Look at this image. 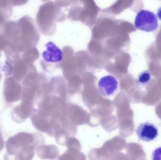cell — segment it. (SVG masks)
Listing matches in <instances>:
<instances>
[{"mask_svg":"<svg viewBox=\"0 0 161 160\" xmlns=\"http://www.w3.org/2000/svg\"><path fill=\"white\" fill-rule=\"evenodd\" d=\"M31 119L33 126L38 131L45 133L47 132L50 120L49 118L42 115L37 111H35Z\"/></svg>","mask_w":161,"mask_h":160,"instance_id":"obj_12","label":"cell"},{"mask_svg":"<svg viewBox=\"0 0 161 160\" xmlns=\"http://www.w3.org/2000/svg\"><path fill=\"white\" fill-rule=\"evenodd\" d=\"M151 78V74L149 71H143L138 76L137 81L141 85H145L150 81Z\"/></svg>","mask_w":161,"mask_h":160,"instance_id":"obj_19","label":"cell"},{"mask_svg":"<svg viewBox=\"0 0 161 160\" xmlns=\"http://www.w3.org/2000/svg\"><path fill=\"white\" fill-rule=\"evenodd\" d=\"M97 88L99 93L103 96H111L117 91L118 81L116 78L112 75L104 76L98 81Z\"/></svg>","mask_w":161,"mask_h":160,"instance_id":"obj_5","label":"cell"},{"mask_svg":"<svg viewBox=\"0 0 161 160\" xmlns=\"http://www.w3.org/2000/svg\"><path fill=\"white\" fill-rule=\"evenodd\" d=\"M137 29L146 32H154L158 27L156 15L151 11L142 9L138 12L134 21Z\"/></svg>","mask_w":161,"mask_h":160,"instance_id":"obj_2","label":"cell"},{"mask_svg":"<svg viewBox=\"0 0 161 160\" xmlns=\"http://www.w3.org/2000/svg\"><path fill=\"white\" fill-rule=\"evenodd\" d=\"M36 151L38 157L42 160H56L59 157V149L54 145H41Z\"/></svg>","mask_w":161,"mask_h":160,"instance_id":"obj_9","label":"cell"},{"mask_svg":"<svg viewBox=\"0 0 161 160\" xmlns=\"http://www.w3.org/2000/svg\"><path fill=\"white\" fill-rule=\"evenodd\" d=\"M12 5L10 1H0V30H2L7 23V20L11 16Z\"/></svg>","mask_w":161,"mask_h":160,"instance_id":"obj_11","label":"cell"},{"mask_svg":"<svg viewBox=\"0 0 161 160\" xmlns=\"http://www.w3.org/2000/svg\"><path fill=\"white\" fill-rule=\"evenodd\" d=\"M123 145L124 142L119 136L106 141L101 147L97 148L98 159L102 157L111 159L117 151L122 149Z\"/></svg>","mask_w":161,"mask_h":160,"instance_id":"obj_4","label":"cell"},{"mask_svg":"<svg viewBox=\"0 0 161 160\" xmlns=\"http://www.w3.org/2000/svg\"><path fill=\"white\" fill-rule=\"evenodd\" d=\"M46 49L42 53L43 60L47 63H57L63 60V52L54 42L49 41L45 45Z\"/></svg>","mask_w":161,"mask_h":160,"instance_id":"obj_8","label":"cell"},{"mask_svg":"<svg viewBox=\"0 0 161 160\" xmlns=\"http://www.w3.org/2000/svg\"><path fill=\"white\" fill-rule=\"evenodd\" d=\"M70 137L71 136L67 131L62 129L57 133L55 138L57 143L60 146H66V143Z\"/></svg>","mask_w":161,"mask_h":160,"instance_id":"obj_17","label":"cell"},{"mask_svg":"<svg viewBox=\"0 0 161 160\" xmlns=\"http://www.w3.org/2000/svg\"><path fill=\"white\" fill-rule=\"evenodd\" d=\"M4 147V142L3 139L2 132H1V130H0V152L3 150Z\"/></svg>","mask_w":161,"mask_h":160,"instance_id":"obj_23","label":"cell"},{"mask_svg":"<svg viewBox=\"0 0 161 160\" xmlns=\"http://www.w3.org/2000/svg\"><path fill=\"white\" fill-rule=\"evenodd\" d=\"M100 125L103 129L108 132L115 130L118 126V122L116 116L113 115L100 118Z\"/></svg>","mask_w":161,"mask_h":160,"instance_id":"obj_13","label":"cell"},{"mask_svg":"<svg viewBox=\"0 0 161 160\" xmlns=\"http://www.w3.org/2000/svg\"><path fill=\"white\" fill-rule=\"evenodd\" d=\"M111 160L110 159L108 158H102L101 157L100 158L98 159V160Z\"/></svg>","mask_w":161,"mask_h":160,"instance_id":"obj_25","label":"cell"},{"mask_svg":"<svg viewBox=\"0 0 161 160\" xmlns=\"http://www.w3.org/2000/svg\"><path fill=\"white\" fill-rule=\"evenodd\" d=\"M45 139L39 133L20 132L8 138L6 142L7 153L12 156H18L21 148L25 146L34 145L37 147L44 144Z\"/></svg>","mask_w":161,"mask_h":160,"instance_id":"obj_1","label":"cell"},{"mask_svg":"<svg viewBox=\"0 0 161 160\" xmlns=\"http://www.w3.org/2000/svg\"><path fill=\"white\" fill-rule=\"evenodd\" d=\"M89 114L81 108L77 107L69 108L67 112L69 119L77 126L87 124Z\"/></svg>","mask_w":161,"mask_h":160,"instance_id":"obj_10","label":"cell"},{"mask_svg":"<svg viewBox=\"0 0 161 160\" xmlns=\"http://www.w3.org/2000/svg\"><path fill=\"white\" fill-rule=\"evenodd\" d=\"M37 147L34 145L25 146L21 148L18 154L19 160H32L35 155Z\"/></svg>","mask_w":161,"mask_h":160,"instance_id":"obj_15","label":"cell"},{"mask_svg":"<svg viewBox=\"0 0 161 160\" xmlns=\"http://www.w3.org/2000/svg\"><path fill=\"white\" fill-rule=\"evenodd\" d=\"M100 118L94 114H89L87 125L92 127H96L100 125Z\"/></svg>","mask_w":161,"mask_h":160,"instance_id":"obj_20","label":"cell"},{"mask_svg":"<svg viewBox=\"0 0 161 160\" xmlns=\"http://www.w3.org/2000/svg\"><path fill=\"white\" fill-rule=\"evenodd\" d=\"M62 129L60 122L55 119H50L48 130L45 133L50 137H55L57 133Z\"/></svg>","mask_w":161,"mask_h":160,"instance_id":"obj_16","label":"cell"},{"mask_svg":"<svg viewBox=\"0 0 161 160\" xmlns=\"http://www.w3.org/2000/svg\"><path fill=\"white\" fill-rule=\"evenodd\" d=\"M157 16L160 20H161V7L158 9V12H157Z\"/></svg>","mask_w":161,"mask_h":160,"instance_id":"obj_24","label":"cell"},{"mask_svg":"<svg viewBox=\"0 0 161 160\" xmlns=\"http://www.w3.org/2000/svg\"><path fill=\"white\" fill-rule=\"evenodd\" d=\"M58 160H87L86 156L80 150L68 149L64 154L59 156Z\"/></svg>","mask_w":161,"mask_h":160,"instance_id":"obj_14","label":"cell"},{"mask_svg":"<svg viewBox=\"0 0 161 160\" xmlns=\"http://www.w3.org/2000/svg\"><path fill=\"white\" fill-rule=\"evenodd\" d=\"M66 146L68 149H75L80 150L81 145L79 140L74 137H70L68 139Z\"/></svg>","mask_w":161,"mask_h":160,"instance_id":"obj_18","label":"cell"},{"mask_svg":"<svg viewBox=\"0 0 161 160\" xmlns=\"http://www.w3.org/2000/svg\"><path fill=\"white\" fill-rule=\"evenodd\" d=\"M152 160H161V147L153 151L152 154Z\"/></svg>","mask_w":161,"mask_h":160,"instance_id":"obj_21","label":"cell"},{"mask_svg":"<svg viewBox=\"0 0 161 160\" xmlns=\"http://www.w3.org/2000/svg\"><path fill=\"white\" fill-rule=\"evenodd\" d=\"M136 132L140 140L146 142L153 141L158 135V128L154 124L147 122L140 124Z\"/></svg>","mask_w":161,"mask_h":160,"instance_id":"obj_6","label":"cell"},{"mask_svg":"<svg viewBox=\"0 0 161 160\" xmlns=\"http://www.w3.org/2000/svg\"><path fill=\"white\" fill-rule=\"evenodd\" d=\"M34 112L32 104L22 102L12 110L11 117L16 123H21L32 116Z\"/></svg>","mask_w":161,"mask_h":160,"instance_id":"obj_7","label":"cell"},{"mask_svg":"<svg viewBox=\"0 0 161 160\" xmlns=\"http://www.w3.org/2000/svg\"><path fill=\"white\" fill-rule=\"evenodd\" d=\"M3 93L7 103H12L21 100L22 91L19 82L12 76L6 78L4 81Z\"/></svg>","mask_w":161,"mask_h":160,"instance_id":"obj_3","label":"cell"},{"mask_svg":"<svg viewBox=\"0 0 161 160\" xmlns=\"http://www.w3.org/2000/svg\"><path fill=\"white\" fill-rule=\"evenodd\" d=\"M4 160H19L17 156H11L6 153L4 156Z\"/></svg>","mask_w":161,"mask_h":160,"instance_id":"obj_22","label":"cell"}]
</instances>
